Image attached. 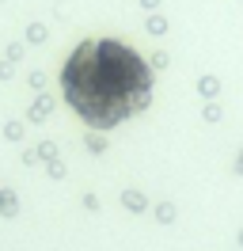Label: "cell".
<instances>
[{
	"label": "cell",
	"mask_w": 243,
	"mask_h": 251,
	"mask_svg": "<svg viewBox=\"0 0 243 251\" xmlns=\"http://www.w3.org/2000/svg\"><path fill=\"white\" fill-rule=\"evenodd\" d=\"M61 92L88 126L110 129L148 103L152 73L137 50L114 38H95L76 46V53L65 61Z\"/></svg>",
	"instance_id": "obj_1"
}]
</instances>
